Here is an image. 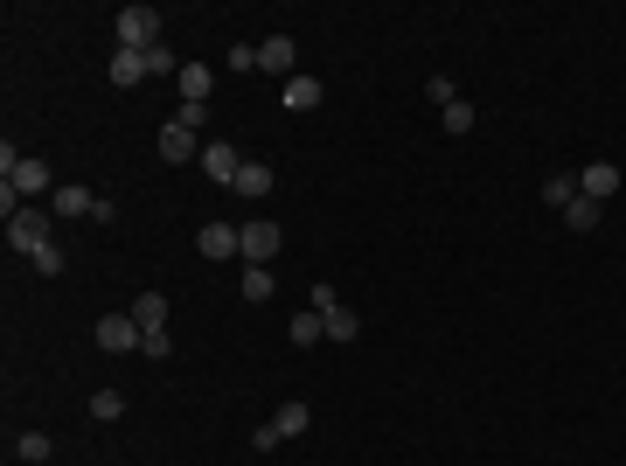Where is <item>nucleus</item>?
Listing matches in <instances>:
<instances>
[{
  "label": "nucleus",
  "mask_w": 626,
  "mask_h": 466,
  "mask_svg": "<svg viewBox=\"0 0 626 466\" xmlns=\"http://www.w3.org/2000/svg\"><path fill=\"white\" fill-rule=\"evenodd\" d=\"M91 418H98V425L126 418V397H119V390H98V397H91Z\"/></svg>",
  "instance_id": "b1692460"
},
{
  "label": "nucleus",
  "mask_w": 626,
  "mask_h": 466,
  "mask_svg": "<svg viewBox=\"0 0 626 466\" xmlns=\"http://www.w3.org/2000/svg\"><path fill=\"white\" fill-rule=\"evenodd\" d=\"M279 244H286V237H279V223H244V230H237L244 265H272V258H279Z\"/></svg>",
  "instance_id": "39448f33"
},
{
  "label": "nucleus",
  "mask_w": 626,
  "mask_h": 466,
  "mask_svg": "<svg viewBox=\"0 0 626 466\" xmlns=\"http://www.w3.org/2000/svg\"><path fill=\"white\" fill-rule=\"evenodd\" d=\"M147 77H181V70H174V49H167V42H160V49H147Z\"/></svg>",
  "instance_id": "bb28decb"
},
{
  "label": "nucleus",
  "mask_w": 626,
  "mask_h": 466,
  "mask_svg": "<svg viewBox=\"0 0 626 466\" xmlns=\"http://www.w3.org/2000/svg\"><path fill=\"white\" fill-rule=\"evenodd\" d=\"M543 202H550V209H571V202H578V181H571V174H550V181H543Z\"/></svg>",
  "instance_id": "6ab92c4d"
},
{
  "label": "nucleus",
  "mask_w": 626,
  "mask_h": 466,
  "mask_svg": "<svg viewBox=\"0 0 626 466\" xmlns=\"http://www.w3.org/2000/svg\"><path fill=\"white\" fill-rule=\"evenodd\" d=\"M0 188L14 195V202H28V195H56V181H49V160H14V174H0Z\"/></svg>",
  "instance_id": "7ed1b4c3"
},
{
  "label": "nucleus",
  "mask_w": 626,
  "mask_h": 466,
  "mask_svg": "<svg viewBox=\"0 0 626 466\" xmlns=\"http://www.w3.org/2000/svg\"><path fill=\"white\" fill-rule=\"evenodd\" d=\"M98 202H105V195H91V188H77V181H70V188H56V195H49V209H56V216H63V223H70V216H98Z\"/></svg>",
  "instance_id": "9d476101"
},
{
  "label": "nucleus",
  "mask_w": 626,
  "mask_h": 466,
  "mask_svg": "<svg viewBox=\"0 0 626 466\" xmlns=\"http://www.w3.org/2000/svg\"><path fill=\"white\" fill-rule=\"evenodd\" d=\"M446 133H453V140H460V133H473V105H467V98H453V105H446Z\"/></svg>",
  "instance_id": "a878e982"
},
{
  "label": "nucleus",
  "mask_w": 626,
  "mask_h": 466,
  "mask_svg": "<svg viewBox=\"0 0 626 466\" xmlns=\"http://www.w3.org/2000/svg\"><path fill=\"white\" fill-rule=\"evenodd\" d=\"M327 98V84L320 77H286V112H313Z\"/></svg>",
  "instance_id": "f8f14e48"
},
{
  "label": "nucleus",
  "mask_w": 626,
  "mask_h": 466,
  "mask_svg": "<svg viewBox=\"0 0 626 466\" xmlns=\"http://www.w3.org/2000/svg\"><path fill=\"white\" fill-rule=\"evenodd\" d=\"M272 425H279V439H300V432L313 425V411H307V404H279V411H272Z\"/></svg>",
  "instance_id": "f3484780"
},
{
  "label": "nucleus",
  "mask_w": 626,
  "mask_h": 466,
  "mask_svg": "<svg viewBox=\"0 0 626 466\" xmlns=\"http://www.w3.org/2000/svg\"><path fill=\"white\" fill-rule=\"evenodd\" d=\"M133 320H140L147 334H160V327H167V293H140V300H133Z\"/></svg>",
  "instance_id": "dca6fc26"
},
{
  "label": "nucleus",
  "mask_w": 626,
  "mask_h": 466,
  "mask_svg": "<svg viewBox=\"0 0 626 466\" xmlns=\"http://www.w3.org/2000/svg\"><path fill=\"white\" fill-rule=\"evenodd\" d=\"M28 265H35L42 279H63V265H70V258H63V244H42V251H35Z\"/></svg>",
  "instance_id": "4be33fe9"
},
{
  "label": "nucleus",
  "mask_w": 626,
  "mask_h": 466,
  "mask_svg": "<svg viewBox=\"0 0 626 466\" xmlns=\"http://www.w3.org/2000/svg\"><path fill=\"white\" fill-rule=\"evenodd\" d=\"M578 195H592V202L606 209V202L620 195V167H613V160H592V167L578 174Z\"/></svg>",
  "instance_id": "6e6552de"
},
{
  "label": "nucleus",
  "mask_w": 626,
  "mask_h": 466,
  "mask_svg": "<svg viewBox=\"0 0 626 466\" xmlns=\"http://www.w3.org/2000/svg\"><path fill=\"white\" fill-rule=\"evenodd\" d=\"M237 167H244V160H237L230 140H209V147H202V174H209L216 188H237Z\"/></svg>",
  "instance_id": "423d86ee"
},
{
  "label": "nucleus",
  "mask_w": 626,
  "mask_h": 466,
  "mask_svg": "<svg viewBox=\"0 0 626 466\" xmlns=\"http://www.w3.org/2000/svg\"><path fill=\"white\" fill-rule=\"evenodd\" d=\"M425 98H432V105H439V112H446V105H453V98H460V91H453V77H425Z\"/></svg>",
  "instance_id": "cd10ccee"
},
{
  "label": "nucleus",
  "mask_w": 626,
  "mask_h": 466,
  "mask_svg": "<svg viewBox=\"0 0 626 466\" xmlns=\"http://www.w3.org/2000/svg\"><path fill=\"white\" fill-rule=\"evenodd\" d=\"M98 348H105V355H147V327H140L133 313H105V320H98Z\"/></svg>",
  "instance_id": "f257e3e1"
},
{
  "label": "nucleus",
  "mask_w": 626,
  "mask_h": 466,
  "mask_svg": "<svg viewBox=\"0 0 626 466\" xmlns=\"http://www.w3.org/2000/svg\"><path fill=\"white\" fill-rule=\"evenodd\" d=\"M174 119H181L188 133H202V126H209V105H188V98H181V112H174Z\"/></svg>",
  "instance_id": "c85d7f7f"
},
{
  "label": "nucleus",
  "mask_w": 626,
  "mask_h": 466,
  "mask_svg": "<svg viewBox=\"0 0 626 466\" xmlns=\"http://www.w3.org/2000/svg\"><path fill=\"white\" fill-rule=\"evenodd\" d=\"M174 84H181V98H188V105H209L216 70H209V63H181V77H174Z\"/></svg>",
  "instance_id": "9b49d317"
},
{
  "label": "nucleus",
  "mask_w": 626,
  "mask_h": 466,
  "mask_svg": "<svg viewBox=\"0 0 626 466\" xmlns=\"http://www.w3.org/2000/svg\"><path fill=\"white\" fill-rule=\"evenodd\" d=\"M320 320H327V334H334V341H355V334H362V320H355L348 307H327Z\"/></svg>",
  "instance_id": "aec40b11"
},
{
  "label": "nucleus",
  "mask_w": 626,
  "mask_h": 466,
  "mask_svg": "<svg viewBox=\"0 0 626 466\" xmlns=\"http://www.w3.org/2000/svg\"><path fill=\"white\" fill-rule=\"evenodd\" d=\"M112 84H119V91L147 84V56H140V49H119V56H112Z\"/></svg>",
  "instance_id": "4468645a"
},
{
  "label": "nucleus",
  "mask_w": 626,
  "mask_h": 466,
  "mask_svg": "<svg viewBox=\"0 0 626 466\" xmlns=\"http://www.w3.org/2000/svg\"><path fill=\"white\" fill-rule=\"evenodd\" d=\"M307 307H313V313H327V307H341V293H334V286H313Z\"/></svg>",
  "instance_id": "c756f323"
},
{
  "label": "nucleus",
  "mask_w": 626,
  "mask_h": 466,
  "mask_svg": "<svg viewBox=\"0 0 626 466\" xmlns=\"http://www.w3.org/2000/svg\"><path fill=\"white\" fill-rule=\"evenodd\" d=\"M119 49H160V14L154 7H119Z\"/></svg>",
  "instance_id": "f03ea898"
},
{
  "label": "nucleus",
  "mask_w": 626,
  "mask_h": 466,
  "mask_svg": "<svg viewBox=\"0 0 626 466\" xmlns=\"http://www.w3.org/2000/svg\"><path fill=\"white\" fill-rule=\"evenodd\" d=\"M237 195H251V202L272 195V167H265V160H244V167H237Z\"/></svg>",
  "instance_id": "2eb2a0df"
},
{
  "label": "nucleus",
  "mask_w": 626,
  "mask_h": 466,
  "mask_svg": "<svg viewBox=\"0 0 626 466\" xmlns=\"http://www.w3.org/2000/svg\"><path fill=\"white\" fill-rule=\"evenodd\" d=\"M195 251H202V258H216V265H223V258H244V251H237V223H202Z\"/></svg>",
  "instance_id": "1a4fd4ad"
},
{
  "label": "nucleus",
  "mask_w": 626,
  "mask_h": 466,
  "mask_svg": "<svg viewBox=\"0 0 626 466\" xmlns=\"http://www.w3.org/2000/svg\"><path fill=\"white\" fill-rule=\"evenodd\" d=\"M7 244H14V251H28V258H35V251H42V244H49V216H42V209H28V202H21V209H14V216H7Z\"/></svg>",
  "instance_id": "20e7f679"
},
{
  "label": "nucleus",
  "mask_w": 626,
  "mask_h": 466,
  "mask_svg": "<svg viewBox=\"0 0 626 466\" xmlns=\"http://www.w3.org/2000/svg\"><path fill=\"white\" fill-rule=\"evenodd\" d=\"M320 334H327V320H320L313 307H300V313H293V348H313Z\"/></svg>",
  "instance_id": "a211bd4d"
},
{
  "label": "nucleus",
  "mask_w": 626,
  "mask_h": 466,
  "mask_svg": "<svg viewBox=\"0 0 626 466\" xmlns=\"http://www.w3.org/2000/svg\"><path fill=\"white\" fill-rule=\"evenodd\" d=\"M160 160H174V167H188V160H202V140L181 126V119H167L160 126Z\"/></svg>",
  "instance_id": "0eeeda50"
},
{
  "label": "nucleus",
  "mask_w": 626,
  "mask_h": 466,
  "mask_svg": "<svg viewBox=\"0 0 626 466\" xmlns=\"http://www.w3.org/2000/svg\"><path fill=\"white\" fill-rule=\"evenodd\" d=\"M564 223H571V230H599V202H592V195H578V202L564 209Z\"/></svg>",
  "instance_id": "412c9836"
},
{
  "label": "nucleus",
  "mask_w": 626,
  "mask_h": 466,
  "mask_svg": "<svg viewBox=\"0 0 626 466\" xmlns=\"http://www.w3.org/2000/svg\"><path fill=\"white\" fill-rule=\"evenodd\" d=\"M244 300H272V272L265 265H244V286H237Z\"/></svg>",
  "instance_id": "5701e85b"
},
{
  "label": "nucleus",
  "mask_w": 626,
  "mask_h": 466,
  "mask_svg": "<svg viewBox=\"0 0 626 466\" xmlns=\"http://www.w3.org/2000/svg\"><path fill=\"white\" fill-rule=\"evenodd\" d=\"M14 453H21L28 466H42V460H49V439H42V432H21V439H14Z\"/></svg>",
  "instance_id": "393cba45"
},
{
  "label": "nucleus",
  "mask_w": 626,
  "mask_h": 466,
  "mask_svg": "<svg viewBox=\"0 0 626 466\" xmlns=\"http://www.w3.org/2000/svg\"><path fill=\"white\" fill-rule=\"evenodd\" d=\"M258 70L286 77V70H293V35H272V42H258Z\"/></svg>",
  "instance_id": "ddd939ff"
}]
</instances>
